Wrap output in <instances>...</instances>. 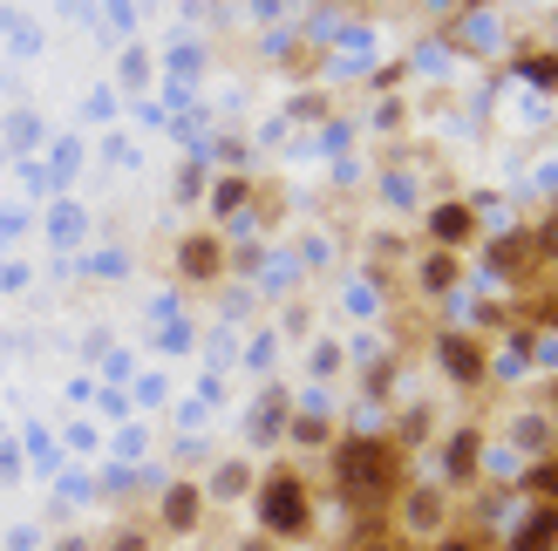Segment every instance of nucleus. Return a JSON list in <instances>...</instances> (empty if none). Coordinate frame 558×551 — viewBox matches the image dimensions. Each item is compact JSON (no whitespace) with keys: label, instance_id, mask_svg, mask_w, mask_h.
<instances>
[{"label":"nucleus","instance_id":"f257e3e1","mask_svg":"<svg viewBox=\"0 0 558 551\" xmlns=\"http://www.w3.org/2000/svg\"><path fill=\"white\" fill-rule=\"evenodd\" d=\"M333 483H341L348 504H381L402 490V463H396V443L381 436H348L333 443Z\"/></svg>","mask_w":558,"mask_h":551},{"label":"nucleus","instance_id":"f03ea898","mask_svg":"<svg viewBox=\"0 0 558 551\" xmlns=\"http://www.w3.org/2000/svg\"><path fill=\"white\" fill-rule=\"evenodd\" d=\"M253 504H259V531L266 538H306L314 531V504H306V483L293 470H272L253 490Z\"/></svg>","mask_w":558,"mask_h":551},{"label":"nucleus","instance_id":"7ed1b4c3","mask_svg":"<svg viewBox=\"0 0 558 551\" xmlns=\"http://www.w3.org/2000/svg\"><path fill=\"white\" fill-rule=\"evenodd\" d=\"M436 362L450 368L457 389H484V347L470 341V334H457V327H450V334H436Z\"/></svg>","mask_w":558,"mask_h":551},{"label":"nucleus","instance_id":"20e7f679","mask_svg":"<svg viewBox=\"0 0 558 551\" xmlns=\"http://www.w3.org/2000/svg\"><path fill=\"white\" fill-rule=\"evenodd\" d=\"M429 238H436V253H457V245H470V238H477V211H470V205H436L429 211Z\"/></svg>","mask_w":558,"mask_h":551},{"label":"nucleus","instance_id":"39448f33","mask_svg":"<svg viewBox=\"0 0 558 551\" xmlns=\"http://www.w3.org/2000/svg\"><path fill=\"white\" fill-rule=\"evenodd\" d=\"M198 517H205V490L198 483H171V490H163V511H157V525L163 531H198Z\"/></svg>","mask_w":558,"mask_h":551},{"label":"nucleus","instance_id":"423d86ee","mask_svg":"<svg viewBox=\"0 0 558 551\" xmlns=\"http://www.w3.org/2000/svg\"><path fill=\"white\" fill-rule=\"evenodd\" d=\"M505 551H558V511L551 504H532V511L518 517V531H511Z\"/></svg>","mask_w":558,"mask_h":551},{"label":"nucleus","instance_id":"0eeeda50","mask_svg":"<svg viewBox=\"0 0 558 551\" xmlns=\"http://www.w3.org/2000/svg\"><path fill=\"white\" fill-rule=\"evenodd\" d=\"M477 456H484V436L477 429H457L450 450H442V477H450L457 490H470V483H477Z\"/></svg>","mask_w":558,"mask_h":551},{"label":"nucleus","instance_id":"6e6552de","mask_svg":"<svg viewBox=\"0 0 558 551\" xmlns=\"http://www.w3.org/2000/svg\"><path fill=\"white\" fill-rule=\"evenodd\" d=\"M178 272H184L191 286L218 280V238H205V232H198V238H184V245H178Z\"/></svg>","mask_w":558,"mask_h":551},{"label":"nucleus","instance_id":"1a4fd4ad","mask_svg":"<svg viewBox=\"0 0 558 551\" xmlns=\"http://www.w3.org/2000/svg\"><path fill=\"white\" fill-rule=\"evenodd\" d=\"M558 436H551V423L545 416H518L511 423V450H524V456H538V450H551Z\"/></svg>","mask_w":558,"mask_h":551},{"label":"nucleus","instance_id":"9d476101","mask_svg":"<svg viewBox=\"0 0 558 551\" xmlns=\"http://www.w3.org/2000/svg\"><path fill=\"white\" fill-rule=\"evenodd\" d=\"M402 517H409V531H436L442 525V498H436V490H409Z\"/></svg>","mask_w":558,"mask_h":551},{"label":"nucleus","instance_id":"9b49d317","mask_svg":"<svg viewBox=\"0 0 558 551\" xmlns=\"http://www.w3.org/2000/svg\"><path fill=\"white\" fill-rule=\"evenodd\" d=\"M415 280H423V293H450L457 286V253H429L415 266Z\"/></svg>","mask_w":558,"mask_h":551},{"label":"nucleus","instance_id":"f8f14e48","mask_svg":"<svg viewBox=\"0 0 558 551\" xmlns=\"http://www.w3.org/2000/svg\"><path fill=\"white\" fill-rule=\"evenodd\" d=\"M524 498L558 511V463H532V470H524Z\"/></svg>","mask_w":558,"mask_h":551},{"label":"nucleus","instance_id":"ddd939ff","mask_svg":"<svg viewBox=\"0 0 558 551\" xmlns=\"http://www.w3.org/2000/svg\"><path fill=\"white\" fill-rule=\"evenodd\" d=\"M109 551H150V525H123L117 538H109Z\"/></svg>","mask_w":558,"mask_h":551},{"label":"nucleus","instance_id":"4468645a","mask_svg":"<svg viewBox=\"0 0 558 551\" xmlns=\"http://www.w3.org/2000/svg\"><path fill=\"white\" fill-rule=\"evenodd\" d=\"M354 551H402V544H396V538H361Z\"/></svg>","mask_w":558,"mask_h":551},{"label":"nucleus","instance_id":"2eb2a0df","mask_svg":"<svg viewBox=\"0 0 558 551\" xmlns=\"http://www.w3.org/2000/svg\"><path fill=\"white\" fill-rule=\"evenodd\" d=\"M436 551H484V544H470V538H442Z\"/></svg>","mask_w":558,"mask_h":551},{"label":"nucleus","instance_id":"dca6fc26","mask_svg":"<svg viewBox=\"0 0 558 551\" xmlns=\"http://www.w3.org/2000/svg\"><path fill=\"white\" fill-rule=\"evenodd\" d=\"M239 551H272V538H266V531H259V538H245V544H239Z\"/></svg>","mask_w":558,"mask_h":551},{"label":"nucleus","instance_id":"f3484780","mask_svg":"<svg viewBox=\"0 0 558 551\" xmlns=\"http://www.w3.org/2000/svg\"><path fill=\"white\" fill-rule=\"evenodd\" d=\"M62 551H89V544H62Z\"/></svg>","mask_w":558,"mask_h":551},{"label":"nucleus","instance_id":"a211bd4d","mask_svg":"<svg viewBox=\"0 0 558 551\" xmlns=\"http://www.w3.org/2000/svg\"><path fill=\"white\" fill-rule=\"evenodd\" d=\"M551 327H558V307H551Z\"/></svg>","mask_w":558,"mask_h":551},{"label":"nucleus","instance_id":"6ab92c4d","mask_svg":"<svg viewBox=\"0 0 558 551\" xmlns=\"http://www.w3.org/2000/svg\"><path fill=\"white\" fill-rule=\"evenodd\" d=\"M551 402H558V389H551Z\"/></svg>","mask_w":558,"mask_h":551},{"label":"nucleus","instance_id":"aec40b11","mask_svg":"<svg viewBox=\"0 0 558 551\" xmlns=\"http://www.w3.org/2000/svg\"><path fill=\"white\" fill-rule=\"evenodd\" d=\"M551 450H558V443H551Z\"/></svg>","mask_w":558,"mask_h":551}]
</instances>
